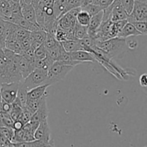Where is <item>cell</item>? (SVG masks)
Returning <instances> with one entry per match:
<instances>
[{"instance_id": "32", "label": "cell", "mask_w": 147, "mask_h": 147, "mask_svg": "<svg viewBox=\"0 0 147 147\" xmlns=\"http://www.w3.org/2000/svg\"><path fill=\"white\" fill-rule=\"evenodd\" d=\"M58 42H57V40H56L54 35H53V34H50V33L47 32V34H46V37L45 39V41L44 42H43V44H44L45 47L46 49L47 50V49H50L51 48V47L55 46Z\"/></svg>"}, {"instance_id": "2", "label": "cell", "mask_w": 147, "mask_h": 147, "mask_svg": "<svg viewBox=\"0 0 147 147\" xmlns=\"http://www.w3.org/2000/svg\"><path fill=\"white\" fill-rule=\"evenodd\" d=\"M74 67L73 65L63 64L58 60L55 61L48 70L47 84L51 86L63 80Z\"/></svg>"}, {"instance_id": "43", "label": "cell", "mask_w": 147, "mask_h": 147, "mask_svg": "<svg viewBox=\"0 0 147 147\" xmlns=\"http://www.w3.org/2000/svg\"><path fill=\"white\" fill-rule=\"evenodd\" d=\"M113 0H93L92 3L95 4H97V5H99L103 9L109 7V5H111L113 3Z\"/></svg>"}, {"instance_id": "47", "label": "cell", "mask_w": 147, "mask_h": 147, "mask_svg": "<svg viewBox=\"0 0 147 147\" xmlns=\"http://www.w3.org/2000/svg\"><path fill=\"white\" fill-rule=\"evenodd\" d=\"M20 4H31V0H20Z\"/></svg>"}, {"instance_id": "4", "label": "cell", "mask_w": 147, "mask_h": 147, "mask_svg": "<svg viewBox=\"0 0 147 147\" xmlns=\"http://www.w3.org/2000/svg\"><path fill=\"white\" fill-rule=\"evenodd\" d=\"M24 80L13 60L9 59L7 66L0 70V84L9 83L13 82H21Z\"/></svg>"}, {"instance_id": "26", "label": "cell", "mask_w": 147, "mask_h": 147, "mask_svg": "<svg viewBox=\"0 0 147 147\" xmlns=\"http://www.w3.org/2000/svg\"><path fill=\"white\" fill-rule=\"evenodd\" d=\"M91 16L86 11L82 9L78 12L76 16V22L83 26H88L90 22Z\"/></svg>"}, {"instance_id": "34", "label": "cell", "mask_w": 147, "mask_h": 147, "mask_svg": "<svg viewBox=\"0 0 147 147\" xmlns=\"http://www.w3.org/2000/svg\"><path fill=\"white\" fill-rule=\"evenodd\" d=\"M58 23V22H57ZM56 40L59 42L65 41V40H67V30H63L62 29L60 26H57V30H56L55 33L54 34Z\"/></svg>"}, {"instance_id": "21", "label": "cell", "mask_w": 147, "mask_h": 147, "mask_svg": "<svg viewBox=\"0 0 147 147\" xmlns=\"http://www.w3.org/2000/svg\"><path fill=\"white\" fill-rule=\"evenodd\" d=\"M9 5L11 9V18L9 22L13 23L16 20L22 17L21 12V5L20 2H14L12 1H10Z\"/></svg>"}, {"instance_id": "6", "label": "cell", "mask_w": 147, "mask_h": 147, "mask_svg": "<svg viewBox=\"0 0 147 147\" xmlns=\"http://www.w3.org/2000/svg\"><path fill=\"white\" fill-rule=\"evenodd\" d=\"M129 22L134 21H146L147 20V1L134 0L133 10L126 18Z\"/></svg>"}, {"instance_id": "31", "label": "cell", "mask_w": 147, "mask_h": 147, "mask_svg": "<svg viewBox=\"0 0 147 147\" xmlns=\"http://www.w3.org/2000/svg\"><path fill=\"white\" fill-rule=\"evenodd\" d=\"M35 11V18L37 24L43 30V24H44V12L39 4L34 7Z\"/></svg>"}, {"instance_id": "29", "label": "cell", "mask_w": 147, "mask_h": 147, "mask_svg": "<svg viewBox=\"0 0 147 147\" xmlns=\"http://www.w3.org/2000/svg\"><path fill=\"white\" fill-rule=\"evenodd\" d=\"M14 34L16 39L20 42V40H22V39L29 37L30 34V32L25 30V29L22 28V27H20V26L17 25V24H16L15 28H14Z\"/></svg>"}, {"instance_id": "51", "label": "cell", "mask_w": 147, "mask_h": 147, "mask_svg": "<svg viewBox=\"0 0 147 147\" xmlns=\"http://www.w3.org/2000/svg\"><path fill=\"white\" fill-rule=\"evenodd\" d=\"M0 146H1V145H0Z\"/></svg>"}, {"instance_id": "39", "label": "cell", "mask_w": 147, "mask_h": 147, "mask_svg": "<svg viewBox=\"0 0 147 147\" xmlns=\"http://www.w3.org/2000/svg\"><path fill=\"white\" fill-rule=\"evenodd\" d=\"M0 118H1V122H2V123H3V126H7V127L12 128L14 121L11 119L9 113H0Z\"/></svg>"}, {"instance_id": "27", "label": "cell", "mask_w": 147, "mask_h": 147, "mask_svg": "<svg viewBox=\"0 0 147 147\" xmlns=\"http://www.w3.org/2000/svg\"><path fill=\"white\" fill-rule=\"evenodd\" d=\"M46 34H47V32L43 30H40L35 32H30V41H31V42H38L43 43L46 37Z\"/></svg>"}, {"instance_id": "48", "label": "cell", "mask_w": 147, "mask_h": 147, "mask_svg": "<svg viewBox=\"0 0 147 147\" xmlns=\"http://www.w3.org/2000/svg\"><path fill=\"white\" fill-rule=\"evenodd\" d=\"M1 1H5V2H10V1H11V0H1Z\"/></svg>"}, {"instance_id": "36", "label": "cell", "mask_w": 147, "mask_h": 147, "mask_svg": "<svg viewBox=\"0 0 147 147\" xmlns=\"http://www.w3.org/2000/svg\"><path fill=\"white\" fill-rule=\"evenodd\" d=\"M34 55L35 59H44L47 57V49L43 43L34 50Z\"/></svg>"}, {"instance_id": "30", "label": "cell", "mask_w": 147, "mask_h": 147, "mask_svg": "<svg viewBox=\"0 0 147 147\" xmlns=\"http://www.w3.org/2000/svg\"><path fill=\"white\" fill-rule=\"evenodd\" d=\"M81 8L82 9L87 11L91 17L92 16L95 15V14H96L97 13H98L99 11L103 10V8H102L101 7H100L99 5H97V4H93V3L87 4V5L84 6V7H81Z\"/></svg>"}, {"instance_id": "9", "label": "cell", "mask_w": 147, "mask_h": 147, "mask_svg": "<svg viewBox=\"0 0 147 147\" xmlns=\"http://www.w3.org/2000/svg\"><path fill=\"white\" fill-rule=\"evenodd\" d=\"M9 60H13L15 63L16 65L18 67L23 79L25 78L35 68L34 63H31V62L28 61L27 59L24 58L21 55L15 54L14 57L12 59H9Z\"/></svg>"}, {"instance_id": "37", "label": "cell", "mask_w": 147, "mask_h": 147, "mask_svg": "<svg viewBox=\"0 0 147 147\" xmlns=\"http://www.w3.org/2000/svg\"><path fill=\"white\" fill-rule=\"evenodd\" d=\"M82 7V1L81 0H67V4H66L65 8L63 14L66 12L71 10L72 9L76 8V7Z\"/></svg>"}, {"instance_id": "7", "label": "cell", "mask_w": 147, "mask_h": 147, "mask_svg": "<svg viewBox=\"0 0 147 147\" xmlns=\"http://www.w3.org/2000/svg\"><path fill=\"white\" fill-rule=\"evenodd\" d=\"M21 82H13L0 84L1 100L9 103H12L17 98V91Z\"/></svg>"}, {"instance_id": "23", "label": "cell", "mask_w": 147, "mask_h": 147, "mask_svg": "<svg viewBox=\"0 0 147 147\" xmlns=\"http://www.w3.org/2000/svg\"><path fill=\"white\" fill-rule=\"evenodd\" d=\"M67 0H55L53 3V10L56 20L61 17L64 12Z\"/></svg>"}, {"instance_id": "28", "label": "cell", "mask_w": 147, "mask_h": 147, "mask_svg": "<svg viewBox=\"0 0 147 147\" xmlns=\"http://www.w3.org/2000/svg\"><path fill=\"white\" fill-rule=\"evenodd\" d=\"M88 34L87 26H83L76 22L74 27V36L76 40H81Z\"/></svg>"}, {"instance_id": "16", "label": "cell", "mask_w": 147, "mask_h": 147, "mask_svg": "<svg viewBox=\"0 0 147 147\" xmlns=\"http://www.w3.org/2000/svg\"><path fill=\"white\" fill-rule=\"evenodd\" d=\"M49 84H43L33 88L27 91V99H39L42 97L47 93V88L50 87Z\"/></svg>"}, {"instance_id": "18", "label": "cell", "mask_w": 147, "mask_h": 147, "mask_svg": "<svg viewBox=\"0 0 147 147\" xmlns=\"http://www.w3.org/2000/svg\"><path fill=\"white\" fill-rule=\"evenodd\" d=\"M13 23L15 24H17V25H19L20 27H22V28L25 29V30H28V31L30 32H35L40 30H42V29L37 24V23L28 21V20L23 18L22 17L16 20Z\"/></svg>"}, {"instance_id": "5", "label": "cell", "mask_w": 147, "mask_h": 147, "mask_svg": "<svg viewBox=\"0 0 147 147\" xmlns=\"http://www.w3.org/2000/svg\"><path fill=\"white\" fill-rule=\"evenodd\" d=\"M119 31L115 26L114 22L110 19L102 21L100 27L95 33L93 38L96 41H103L113 37H117Z\"/></svg>"}, {"instance_id": "17", "label": "cell", "mask_w": 147, "mask_h": 147, "mask_svg": "<svg viewBox=\"0 0 147 147\" xmlns=\"http://www.w3.org/2000/svg\"><path fill=\"white\" fill-rule=\"evenodd\" d=\"M21 5V12L22 16L24 19L28 21L36 22L35 18V11L34 8L32 4H22Z\"/></svg>"}, {"instance_id": "3", "label": "cell", "mask_w": 147, "mask_h": 147, "mask_svg": "<svg viewBox=\"0 0 147 147\" xmlns=\"http://www.w3.org/2000/svg\"><path fill=\"white\" fill-rule=\"evenodd\" d=\"M48 70L42 68H34L24 80L22 83L27 90L40 85L47 84Z\"/></svg>"}, {"instance_id": "52", "label": "cell", "mask_w": 147, "mask_h": 147, "mask_svg": "<svg viewBox=\"0 0 147 147\" xmlns=\"http://www.w3.org/2000/svg\"><path fill=\"white\" fill-rule=\"evenodd\" d=\"M146 1H147V0H146Z\"/></svg>"}, {"instance_id": "42", "label": "cell", "mask_w": 147, "mask_h": 147, "mask_svg": "<svg viewBox=\"0 0 147 147\" xmlns=\"http://www.w3.org/2000/svg\"><path fill=\"white\" fill-rule=\"evenodd\" d=\"M121 4L122 7L124 9L127 14H130L133 10L134 4V0H120Z\"/></svg>"}, {"instance_id": "33", "label": "cell", "mask_w": 147, "mask_h": 147, "mask_svg": "<svg viewBox=\"0 0 147 147\" xmlns=\"http://www.w3.org/2000/svg\"><path fill=\"white\" fill-rule=\"evenodd\" d=\"M131 23L134 26L137 31L140 32L141 35H146V21H134Z\"/></svg>"}, {"instance_id": "20", "label": "cell", "mask_w": 147, "mask_h": 147, "mask_svg": "<svg viewBox=\"0 0 147 147\" xmlns=\"http://www.w3.org/2000/svg\"><path fill=\"white\" fill-rule=\"evenodd\" d=\"M22 109L23 108L21 103L18 101L17 99H15L14 101L11 103V110L9 113L10 116L14 121L20 119L22 112Z\"/></svg>"}, {"instance_id": "13", "label": "cell", "mask_w": 147, "mask_h": 147, "mask_svg": "<svg viewBox=\"0 0 147 147\" xmlns=\"http://www.w3.org/2000/svg\"><path fill=\"white\" fill-rule=\"evenodd\" d=\"M72 60L80 61L81 63H86V62H96L94 56L89 52L86 50H78V51L72 52L70 53Z\"/></svg>"}, {"instance_id": "14", "label": "cell", "mask_w": 147, "mask_h": 147, "mask_svg": "<svg viewBox=\"0 0 147 147\" xmlns=\"http://www.w3.org/2000/svg\"><path fill=\"white\" fill-rule=\"evenodd\" d=\"M139 35H141L140 32L137 31L134 26L131 22H127L126 24L123 26V28L119 32L117 37H121V38L127 39L130 37H136V36Z\"/></svg>"}, {"instance_id": "40", "label": "cell", "mask_w": 147, "mask_h": 147, "mask_svg": "<svg viewBox=\"0 0 147 147\" xmlns=\"http://www.w3.org/2000/svg\"><path fill=\"white\" fill-rule=\"evenodd\" d=\"M32 115H33L32 112L30 111L29 110V109H27L26 107H24L22 109V112L21 116H20L19 120L21 121L23 123V124L24 125L25 123L30 122Z\"/></svg>"}, {"instance_id": "10", "label": "cell", "mask_w": 147, "mask_h": 147, "mask_svg": "<svg viewBox=\"0 0 147 147\" xmlns=\"http://www.w3.org/2000/svg\"><path fill=\"white\" fill-rule=\"evenodd\" d=\"M34 139H39L42 140L46 143L49 144L53 146V143H51V139H50V126L47 122V119L42 121L39 123L38 126L36 129L34 134Z\"/></svg>"}, {"instance_id": "46", "label": "cell", "mask_w": 147, "mask_h": 147, "mask_svg": "<svg viewBox=\"0 0 147 147\" xmlns=\"http://www.w3.org/2000/svg\"><path fill=\"white\" fill-rule=\"evenodd\" d=\"M23 126H24V124H23V123L21 121L17 120L15 121H14V123H13L12 128L14 130H17V129H22L23 127Z\"/></svg>"}, {"instance_id": "38", "label": "cell", "mask_w": 147, "mask_h": 147, "mask_svg": "<svg viewBox=\"0 0 147 147\" xmlns=\"http://www.w3.org/2000/svg\"><path fill=\"white\" fill-rule=\"evenodd\" d=\"M11 142L12 143H21L24 142V131L22 128L17 130H14V135Z\"/></svg>"}, {"instance_id": "24", "label": "cell", "mask_w": 147, "mask_h": 147, "mask_svg": "<svg viewBox=\"0 0 147 147\" xmlns=\"http://www.w3.org/2000/svg\"><path fill=\"white\" fill-rule=\"evenodd\" d=\"M27 91L24 86L23 85L22 81L20 83V87H19L18 91H17V95L16 99L18 100V101L21 103L22 108H24L26 106V103L27 100Z\"/></svg>"}, {"instance_id": "15", "label": "cell", "mask_w": 147, "mask_h": 147, "mask_svg": "<svg viewBox=\"0 0 147 147\" xmlns=\"http://www.w3.org/2000/svg\"><path fill=\"white\" fill-rule=\"evenodd\" d=\"M11 22L0 17V49L5 48V40L11 28Z\"/></svg>"}, {"instance_id": "44", "label": "cell", "mask_w": 147, "mask_h": 147, "mask_svg": "<svg viewBox=\"0 0 147 147\" xmlns=\"http://www.w3.org/2000/svg\"><path fill=\"white\" fill-rule=\"evenodd\" d=\"M126 45H127V47L129 49L131 50H134L137 47L138 42L136 40H131L129 41H126Z\"/></svg>"}, {"instance_id": "45", "label": "cell", "mask_w": 147, "mask_h": 147, "mask_svg": "<svg viewBox=\"0 0 147 147\" xmlns=\"http://www.w3.org/2000/svg\"><path fill=\"white\" fill-rule=\"evenodd\" d=\"M139 83L141 86L144 88H146L147 86V76L146 74H143L140 76L139 78Z\"/></svg>"}, {"instance_id": "49", "label": "cell", "mask_w": 147, "mask_h": 147, "mask_svg": "<svg viewBox=\"0 0 147 147\" xmlns=\"http://www.w3.org/2000/svg\"><path fill=\"white\" fill-rule=\"evenodd\" d=\"M11 1H14V2H20V0H11Z\"/></svg>"}, {"instance_id": "19", "label": "cell", "mask_w": 147, "mask_h": 147, "mask_svg": "<svg viewBox=\"0 0 147 147\" xmlns=\"http://www.w3.org/2000/svg\"><path fill=\"white\" fill-rule=\"evenodd\" d=\"M60 44L63 46V49L67 53H72L78 50H83L79 40H67L61 42Z\"/></svg>"}, {"instance_id": "1", "label": "cell", "mask_w": 147, "mask_h": 147, "mask_svg": "<svg viewBox=\"0 0 147 147\" xmlns=\"http://www.w3.org/2000/svg\"><path fill=\"white\" fill-rule=\"evenodd\" d=\"M96 45L106 53L109 59L124 54L129 50L126 40L121 37H113L103 41H96Z\"/></svg>"}, {"instance_id": "50", "label": "cell", "mask_w": 147, "mask_h": 147, "mask_svg": "<svg viewBox=\"0 0 147 147\" xmlns=\"http://www.w3.org/2000/svg\"><path fill=\"white\" fill-rule=\"evenodd\" d=\"M1 93H0V103H1Z\"/></svg>"}, {"instance_id": "41", "label": "cell", "mask_w": 147, "mask_h": 147, "mask_svg": "<svg viewBox=\"0 0 147 147\" xmlns=\"http://www.w3.org/2000/svg\"><path fill=\"white\" fill-rule=\"evenodd\" d=\"M0 134L11 141L14 135V129L12 128L7 127V126H0Z\"/></svg>"}, {"instance_id": "35", "label": "cell", "mask_w": 147, "mask_h": 147, "mask_svg": "<svg viewBox=\"0 0 147 147\" xmlns=\"http://www.w3.org/2000/svg\"><path fill=\"white\" fill-rule=\"evenodd\" d=\"M40 98L39 99H27V103H26V106L24 107L27 108V109L32 112L33 113L37 111L38 109L39 105H40Z\"/></svg>"}, {"instance_id": "53", "label": "cell", "mask_w": 147, "mask_h": 147, "mask_svg": "<svg viewBox=\"0 0 147 147\" xmlns=\"http://www.w3.org/2000/svg\"><path fill=\"white\" fill-rule=\"evenodd\" d=\"M54 1H55V0H54Z\"/></svg>"}, {"instance_id": "12", "label": "cell", "mask_w": 147, "mask_h": 147, "mask_svg": "<svg viewBox=\"0 0 147 147\" xmlns=\"http://www.w3.org/2000/svg\"><path fill=\"white\" fill-rule=\"evenodd\" d=\"M103 10L99 11L95 15L92 16L90 18V22H89L88 25L87 26L88 28V34L91 37H93L95 33L97 31L98 27H100V24H101L102 21H103Z\"/></svg>"}, {"instance_id": "22", "label": "cell", "mask_w": 147, "mask_h": 147, "mask_svg": "<svg viewBox=\"0 0 147 147\" xmlns=\"http://www.w3.org/2000/svg\"><path fill=\"white\" fill-rule=\"evenodd\" d=\"M63 50H64V49H63L62 45L60 44V42H58L55 46H54V47H51V48L50 49H47V56L55 62L56 61V60H58L59 57H60V54H61V53L63 52Z\"/></svg>"}, {"instance_id": "11", "label": "cell", "mask_w": 147, "mask_h": 147, "mask_svg": "<svg viewBox=\"0 0 147 147\" xmlns=\"http://www.w3.org/2000/svg\"><path fill=\"white\" fill-rule=\"evenodd\" d=\"M57 20L58 22V25L62 29L65 30L73 29L76 24V17L72 15L68 11L59 17Z\"/></svg>"}, {"instance_id": "25", "label": "cell", "mask_w": 147, "mask_h": 147, "mask_svg": "<svg viewBox=\"0 0 147 147\" xmlns=\"http://www.w3.org/2000/svg\"><path fill=\"white\" fill-rule=\"evenodd\" d=\"M13 146H52L49 144L46 143V142H43L42 140H39V139H34L33 141H30V142H21V143H13Z\"/></svg>"}, {"instance_id": "8", "label": "cell", "mask_w": 147, "mask_h": 147, "mask_svg": "<svg viewBox=\"0 0 147 147\" xmlns=\"http://www.w3.org/2000/svg\"><path fill=\"white\" fill-rule=\"evenodd\" d=\"M47 93H46L42 97L40 98V105L38 109L33 113L30 122L34 126L37 127L39 123L42 121L46 120L48 118L49 111L47 105Z\"/></svg>"}]
</instances>
